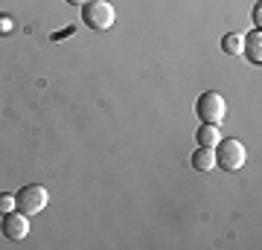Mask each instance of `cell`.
Masks as SVG:
<instances>
[{
  "label": "cell",
  "mask_w": 262,
  "mask_h": 250,
  "mask_svg": "<svg viewBox=\"0 0 262 250\" xmlns=\"http://www.w3.org/2000/svg\"><path fill=\"white\" fill-rule=\"evenodd\" d=\"M215 166H222L225 172H236V169H242L245 166V146L239 143V140L233 137H222L219 143H215Z\"/></svg>",
  "instance_id": "6da1fadb"
},
{
  "label": "cell",
  "mask_w": 262,
  "mask_h": 250,
  "mask_svg": "<svg viewBox=\"0 0 262 250\" xmlns=\"http://www.w3.org/2000/svg\"><path fill=\"white\" fill-rule=\"evenodd\" d=\"M82 20L91 29H111L117 20V12H114L111 0H88L82 6Z\"/></svg>",
  "instance_id": "7a4b0ae2"
},
{
  "label": "cell",
  "mask_w": 262,
  "mask_h": 250,
  "mask_svg": "<svg viewBox=\"0 0 262 250\" xmlns=\"http://www.w3.org/2000/svg\"><path fill=\"white\" fill-rule=\"evenodd\" d=\"M225 113H227V105H225V96L222 93H215V90H207L198 96V102H195V117L201 122H210V125H219V122L225 120Z\"/></svg>",
  "instance_id": "3957f363"
},
{
  "label": "cell",
  "mask_w": 262,
  "mask_h": 250,
  "mask_svg": "<svg viewBox=\"0 0 262 250\" xmlns=\"http://www.w3.org/2000/svg\"><path fill=\"white\" fill-rule=\"evenodd\" d=\"M47 204H50V195L41 184H29L15 195V207L24 215H38L41 210H47Z\"/></svg>",
  "instance_id": "277c9868"
},
{
  "label": "cell",
  "mask_w": 262,
  "mask_h": 250,
  "mask_svg": "<svg viewBox=\"0 0 262 250\" xmlns=\"http://www.w3.org/2000/svg\"><path fill=\"white\" fill-rule=\"evenodd\" d=\"M29 215L24 213H6L3 215V221H0V233L12 241H24L29 236Z\"/></svg>",
  "instance_id": "5b68a950"
},
{
  "label": "cell",
  "mask_w": 262,
  "mask_h": 250,
  "mask_svg": "<svg viewBox=\"0 0 262 250\" xmlns=\"http://www.w3.org/2000/svg\"><path fill=\"white\" fill-rule=\"evenodd\" d=\"M189 166L198 169V172H210V169L215 166V154H213V148L198 146L195 151H192V157H189Z\"/></svg>",
  "instance_id": "8992f818"
},
{
  "label": "cell",
  "mask_w": 262,
  "mask_h": 250,
  "mask_svg": "<svg viewBox=\"0 0 262 250\" xmlns=\"http://www.w3.org/2000/svg\"><path fill=\"white\" fill-rule=\"evenodd\" d=\"M195 140H198V146H207V148H213L215 143L222 140V134H219V125H210V122H201V128H198Z\"/></svg>",
  "instance_id": "52a82bcc"
},
{
  "label": "cell",
  "mask_w": 262,
  "mask_h": 250,
  "mask_svg": "<svg viewBox=\"0 0 262 250\" xmlns=\"http://www.w3.org/2000/svg\"><path fill=\"white\" fill-rule=\"evenodd\" d=\"M259 44H262L259 29H253V32H248V58H251V64H259V61H262Z\"/></svg>",
  "instance_id": "ba28073f"
},
{
  "label": "cell",
  "mask_w": 262,
  "mask_h": 250,
  "mask_svg": "<svg viewBox=\"0 0 262 250\" xmlns=\"http://www.w3.org/2000/svg\"><path fill=\"white\" fill-rule=\"evenodd\" d=\"M222 50H225L227 56H236V53H242V38L236 35V32H227L222 38Z\"/></svg>",
  "instance_id": "9c48e42d"
},
{
  "label": "cell",
  "mask_w": 262,
  "mask_h": 250,
  "mask_svg": "<svg viewBox=\"0 0 262 250\" xmlns=\"http://www.w3.org/2000/svg\"><path fill=\"white\" fill-rule=\"evenodd\" d=\"M15 210V195H0V215H6V213H12Z\"/></svg>",
  "instance_id": "30bf717a"
},
{
  "label": "cell",
  "mask_w": 262,
  "mask_h": 250,
  "mask_svg": "<svg viewBox=\"0 0 262 250\" xmlns=\"http://www.w3.org/2000/svg\"><path fill=\"white\" fill-rule=\"evenodd\" d=\"M73 32H76V27H73V24H70V27H67V29H61V32H53V35H50V38H53V41H61V38L73 35Z\"/></svg>",
  "instance_id": "8fae6325"
},
{
  "label": "cell",
  "mask_w": 262,
  "mask_h": 250,
  "mask_svg": "<svg viewBox=\"0 0 262 250\" xmlns=\"http://www.w3.org/2000/svg\"><path fill=\"white\" fill-rule=\"evenodd\" d=\"M0 24H3V32H12V18H0Z\"/></svg>",
  "instance_id": "7c38bea8"
},
{
  "label": "cell",
  "mask_w": 262,
  "mask_h": 250,
  "mask_svg": "<svg viewBox=\"0 0 262 250\" xmlns=\"http://www.w3.org/2000/svg\"><path fill=\"white\" fill-rule=\"evenodd\" d=\"M64 3H70V6H79V3H88V0H64Z\"/></svg>",
  "instance_id": "4fadbf2b"
}]
</instances>
